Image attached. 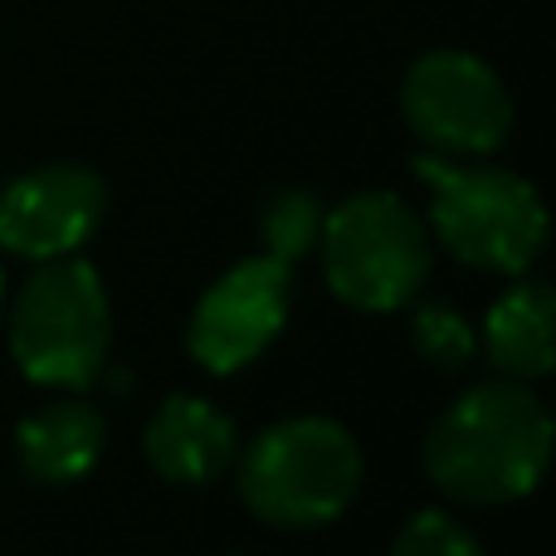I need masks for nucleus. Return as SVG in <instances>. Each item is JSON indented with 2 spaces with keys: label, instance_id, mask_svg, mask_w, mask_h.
Masks as SVG:
<instances>
[{
  "label": "nucleus",
  "instance_id": "nucleus-8",
  "mask_svg": "<svg viewBox=\"0 0 556 556\" xmlns=\"http://www.w3.org/2000/svg\"><path fill=\"white\" fill-rule=\"evenodd\" d=\"M108 215V186L74 162H49L0 191V250L29 264L68 260L98 235Z\"/></svg>",
  "mask_w": 556,
  "mask_h": 556
},
{
  "label": "nucleus",
  "instance_id": "nucleus-7",
  "mask_svg": "<svg viewBox=\"0 0 556 556\" xmlns=\"http://www.w3.org/2000/svg\"><path fill=\"white\" fill-rule=\"evenodd\" d=\"M288 307H293V264L274 260V254L240 260L191 307L186 352L205 371L235 376L274 346V337L288 323Z\"/></svg>",
  "mask_w": 556,
  "mask_h": 556
},
{
  "label": "nucleus",
  "instance_id": "nucleus-12",
  "mask_svg": "<svg viewBox=\"0 0 556 556\" xmlns=\"http://www.w3.org/2000/svg\"><path fill=\"white\" fill-rule=\"evenodd\" d=\"M260 235H264V250L283 264H298L317 250V235H323V205H317L313 191L303 186H283L264 201L260 215Z\"/></svg>",
  "mask_w": 556,
  "mask_h": 556
},
{
  "label": "nucleus",
  "instance_id": "nucleus-11",
  "mask_svg": "<svg viewBox=\"0 0 556 556\" xmlns=\"http://www.w3.org/2000/svg\"><path fill=\"white\" fill-rule=\"evenodd\" d=\"M483 356L508 381H547L556 366V303L547 283H518L489 307Z\"/></svg>",
  "mask_w": 556,
  "mask_h": 556
},
{
  "label": "nucleus",
  "instance_id": "nucleus-4",
  "mask_svg": "<svg viewBox=\"0 0 556 556\" xmlns=\"http://www.w3.org/2000/svg\"><path fill=\"white\" fill-rule=\"evenodd\" d=\"M113 346L108 288L88 260H49L10 303V356L35 386L88 391Z\"/></svg>",
  "mask_w": 556,
  "mask_h": 556
},
{
  "label": "nucleus",
  "instance_id": "nucleus-1",
  "mask_svg": "<svg viewBox=\"0 0 556 556\" xmlns=\"http://www.w3.org/2000/svg\"><path fill=\"white\" fill-rule=\"evenodd\" d=\"M425 473L454 503L503 508L528 498L552 464V415L522 381L464 391L425 434Z\"/></svg>",
  "mask_w": 556,
  "mask_h": 556
},
{
  "label": "nucleus",
  "instance_id": "nucleus-5",
  "mask_svg": "<svg viewBox=\"0 0 556 556\" xmlns=\"http://www.w3.org/2000/svg\"><path fill=\"white\" fill-rule=\"evenodd\" d=\"M327 288L356 313H401L415 303L434 264V235L395 191L346 195L323 215Z\"/></svg>",
  "mask_w": 556,
  "mask_h": 556
},
{
  "label": "nucleus",
  "instance_id": "nucleus-6",
  "mask_svg": "<svg viewBox=\"0 0 556 556\" xmlns=\"http://www.w3.org/2000/svg\"><path fill=\"white\" fill-rule=\"evenodd\" d=\"M401 117L440 156H489L513 132V93L469 49H430L401 78Z\"/></svg>",
  "mask_w": 556,
  "mask_h": 556
},
{
  "label": "nucleus",
  "instance_id": "nucleus-2",
  "mask_svg": "<svg viewBox=\"0 0 556 556\" xmlns=\"http://www.w3.org/2000/svg\"><path fill=\"white\" fill-rule=\"evenodd\" d=\"M430 191V235L479 274H528L547 250V205L538 186L503 166H464V156L415 152Z\"/></svg>",
  "mask_w": 556,
  "mask_h": 556
},
{
  "label": "nucleus",
  "instance_id": "nucleus-10",
  "mask_svg": "<svg viewBox=\"0 0 556 556\" xmlns=\"http://www.w3.org/2000/svg\"><path fill=\"white\" fill-rule=\"evenodd\" d=\"M103 444H108L103 415L84 401H49L15 425L20 469L39 489H68V483L88 479L98 469V459H103Z\"/></svg>",
  "mask_w": 556,
  "mask_h": 556
},
{
  "label": "nucleus",
  "instance_id": "nucleus-14",
  "mask_svg": "<svg viewBox=\"0 0 556 556\" xmlns=\"http://www.w3.org/2000/svg\"><path fill=\"white\" fill-rule=\"evenodd\" d=\"M391 556H489V552H483L479 538H473L464 522H454L450 513L425 508L395 532Z\"/></svg>",
  "mask_w": 556,
  "mask_h": 556
},
{
  "label": "nucleus",
  "instance_id": "nucleus-13",
  "mask_svg": "<svg viewBox=\"0 0 556 556\" xmlns=\"http://www.w3.org/2000/svg\"><path fill=\"white\" fill-rule=\"evenodd\" d=\"M410 342L420 352L425 366L434 371L454 376V371H469V362L479 356V337H473V323L450 303H425L415 307L410 317Z\"/></svg>",
  "mask_w": 556,
  "mask_h": 556
},
{
  "label": "nucleus",
  "instance_id": "nucleus-9",
  "mask_svg": "<svg viewBox=\"0 0 556 556\" xmlns=\"http://www.w3.org/2000/svg\"><path fill=\"white\" fill-rule=\"evenodd\" d=\"M142 454L156 479L195 489L215 483L240 459V430L225 410H215L205 395H166L142 430Z\"/></svg>",
  "mask_w": 556,
  "mask_h": 556
},
{
  "label": "nucleus",
  "instance_id": "nucleus-3",
  "mask_svg": "<svg viewBox=\"0 0 556 556\" xmlns=\"http://www.w3.org/2000/svg\"><path fill=\"white\" fill-rule=\"evenodd\" d=\"M362 444L327 415L278 420L240 464V503L278 532L332 528L362 493Z\"/></svg>",
  "mask_w": 556,
  "mask_h": 556
},
{
  "label": "nucleus",
  "instance_id": "nucleus-15",
  "mask_svg": "<svg viewBox=\"0 0 556 556\" xmlns=\"http://www.w3.org/2000/svg\"><path fill=\"white\" fill-rule=\"evenodd\" d=\"M0 313H5V274H0Z\"/></svg>",
  "mask_w": 556,
  "mask_h": 556
}]
</instances>
